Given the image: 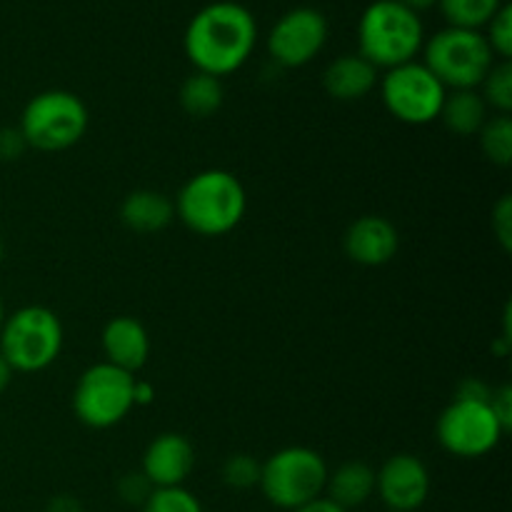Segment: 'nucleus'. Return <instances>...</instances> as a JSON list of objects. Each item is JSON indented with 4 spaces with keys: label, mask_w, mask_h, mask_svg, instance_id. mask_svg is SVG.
Returning <instances> with one entry per match:
<instances>
[{
    "label": "nucleus",
    "mask_w": 512,
    "mask_h": 512,
    "mask_svg": "<svg viewBox=\"0 0 512 512\" xmlns=\"http://www.w3.org/2000/svg\"><path fill=\"white\" fill-rule=\"evenodd\" d=\"M328 18L318 8L298 5L278 18L268 35V53L283 68H303L328 43Z\"/></svg>",
    "instance_id": "nucleus-11"
},
{
    "label": "nucleus",
    "mask_w": 512,
    "mask_h": 512,
    "mask_svg": "<svg viewBox=\"0 0 512 512\" xmlns=\"http://www.w3.org/2000/svg\"><path fill=\"white\" fill-rule=\"evenodd\" d=\"M143 512H203V505L185 488H155Z\"/></svg>",
    "instance_id": "nucleus-24"
},
{
    "label": "nucleus",
    "mask_w": 512,
    "mask_h": 512,
    "mask_svg": "<svg viewBox=\"0 0 512 512\" xmlns=\"http://www.w3.org/2000/svg\"><path fill=\"white\" fill-rule=\"evenodd\" d=\"M458 400H475V403H490L493 398V390H490L488 383H483L480 378H465L463 383L458 385V393H455Z\"/></svg>",
    "instance_id": "nucleus-31"
},
{
    "label": "nucleus",
    "mask_w": 512,
    "mask_h": 512,
    "mask_svg": "<svg viewBox=\"0 0 512 512\" xmlns=\"http://www.w3.org/2000/svg\"><path fill=\"white\" fill-rule=\"evenodd\" d=\"M45 512H83V505L73 495H58V498L50 500Z\"/></svg>",
    "instance_id": "nucleus-33"
},
{
    "label": "nucleus",
    "mask_w": 512,
    "mask_h": 512,
    "mask_svg": "<svg viewBox=\"0 0 512 512\" xmlns=\"http://www.w3.org/2000/svg\"><path fill=\"white\" fill-rule=\"evenodd\" d=\"M485 28H488L485 40H488V45H490V50H493L495 58L510 60V55H512V8L510 5L503 3V8L495 13V18L490 20Z\"/></svg>",
    "instance_id": "nucleus-26"
},
{
    "label": "nucleus",
    "mask_w": 512,
    "mask_h": 512,
    "mask_svg": "<svg viewBox=\"0 0 512 512\" xmlns=\"http://www.w3.org/2000/svg\"><path fill=\"white\" fill-rule=\"evenodd\" d=\"M483 88V100L488 108L498 110L500 115H510L512 110V65L510 60H500L490 68L485 80L480 83Z\"/></svg>",
    "instance_id": "nucleus-23"
},
{
    "label": "nucleus",
    "mask_w": 512,
    "mask_h": 512,
    "mask_svg": "<svg viewBox=\"0 0 512 512\" xmlns=\"http://www.w3.org/2000/svg\"><path fill=\"white\" fill-rule=\"evenodd\" d=\"M63 350V325L50 308L25 305L5 315L0 328V355L13 373H40L58 360Z\"/></svg>",
    "instance_id": "nucleus-4"
},
{
    "label": "nucleus",
    "mask_w": 512,
    "mask_h": 512,
    "mask_svg": "<svg viewBox=\"0 0 512 512\" xmlns=\"http://www.w3.org/2000/svg\"><path fill=\"white\" fill-rule=\"evenodd\" d=\"M425 45V28L418 13L398 0H375L358 23V55L375 68L410 63Z\"/></svg>",
    "instance_id": "nucleus-3"
},
{
    "label": "nucleus",
    "mask_w": 512,
    "mask_h": 512,
    "mask_svg": "<svg viewBox=\"0 0 512 512\" xmlns=\"http://www.w3.org/2000/svg\"><path fill=\"white\" fill-rule=\"evenodd\" d=\"M28 143H25L20 128H3L0 130V160H18L25 153Z\"/></svg>",
    "instance_id": "nucleus-29"
},
{
    "label": "nucleus",
    "mask_w": 512,
    "mask_h": 512,
    "mask_svg": "<svg viewBox=\"0 0 512 512\" xmlns=\"http://www.w3.org/2000/svg\"><path fill=\"white\" fill-rule=\"evenodd\" d=\"M153 490L155 488L150 485V480L140 470L138 473H125L118 483V495L125 505H140L143 508L145 500L153 495Z\"/></svg>",
    "instance_id": "nucleus-27"
},
{
    "label": "nucleus",
    "mask_w": 512,
    "mask_h": 512,
    "mask_svg": "<svg viewBox=\"0 0 512 512\" xmlns=\"http://www.w3.org/2000/svg\"><path fill=\"white\" fill-rule=\"evenodd\" d=\"M175 218V205L160 190H135L125 195L120 205V220L128 230L140 235H155L168 228Z\"/></svg>",
    "instance_id": "nucleus-17"
},
{
    "label": "nucleus",
    "mask_w": 512,
    "mask_h": 512,
    "mask_svg": "<svg viewBox=\"0 0 512 512\" xmlns=\"http://www.w3.org/2000/svg\"><path fill=\"white\" fill-rule=\"evenodd\" d=\"M378 68L370 65L363 55H338L323 73V88L330 98L340 103H353L370 95L378 85Z\"/></svg>",
    "instance_id": "nucleus-16"
},
{
    "label": "nucleus",
    "mask_w": 512,
    "mask_h": 512,
    "mask_svg": "<svg viewBox=\"0 0 512 512\" xmlns=\"http://www.w3.org/2000/svg\"><path fill=\"white\" fill-rule=\"evenodd\" d=\"M258 43V20L235 0H215L190 18L183 48L198 73L225 78L243 68Z\"/></svg>",
    "instance_id": "nucleus-1"
},
{
    "label": "nucleus",
    "mask_w": 512,
    "mask_h": 512,
    "mask_svg": "<svg viewBox=\"0 0 512 512\" xmlns=\"http://www.w3.org/2000/svg\"><path fill=\"white\" fill-rule=\"evenodd\" d=\"M490 408H493L495 418L500 420V425L505 428V433L512 428V388L503 385V388L493 390V398H490Z\"/></svg>",
    "instance_id": "nucleus-30"
},
{
    "label": "nucleus",
    "mask_w": 512,
    "mask_h": 512,
    "mask_svg": "<svg viewBox=\"0 0 512 512\" xmlns=\"http://www.w3.org/2000/svg\"><path fill=\"white\" fill-rule=\"evenodd\" d=\"M423 55L425 68L445 85V90H478L495 65L485 33L450 25L423 45Z\"/></svg>",
    "instance_id": "nucleus-5"
},
{
    "label": "nucleus",
    "mask_w": 512,
    "mask_h": 512,
    "mask_svg": "<svg viewBox=\"0 0 512 512\" xmlns=\"http://www.w3.org/2000/svg\"><path fill=\"white\" fill-rule=\"evenodd\" d=\"M493 233L500 240L505 253L512 250V200L510 195H503L498 205L493 208Z\"/></svg>",
    "instance_id": "nucleus-28"
},
{
    "label": "nucleus",
    "mask_w": 512,
    "mask_h": 512,
    "mask_svg": "<svg viewBox=\"0 0 512 512\" xmlns=\"http://www.w3.org/2000/svg\"><path fill=\"white\" fill-rule=\"evenodd\" d=\"M260 468L263 463L253 458V455H230L223 465V483L233 490H250L260 483Z\"/></svg>",
    "instance_id": "nucleus-25"
},
{
    "label": "nucleus",
    "mask_w": 512,
    "mask_h": 512,
    "mask_svg": "<svg viewBox=\"0 0 512 512\" xmlns=\"http://www.w3.org/2000/svg\"><path fill=\"white\" fill-rule=\"evenodd\" d=\"M488 110L478 90H448L438 120H443L450 133L470 138V135H478L485 120L490 118Z\"/></svg>",
    "instance_id": "nucleus-19"
},
{
    "label": "nucleus",
    "mask_w": 512,
    "mask_h": 512,
    "mask_svg": "<svg viewBox=\"0 0 512 512\" xmlns=\"http://www.w3.org/2000/svg\"><path fill=\"white\" fill-rule=\"evenodd\" d=\"M175 218L195 235L220 238L243 223L248 193L228 170H203L180 188L175 198Z\"/></svg>",
    "instance_id": "nucleus-2"
},
{
    "label": "nucleus",
    "mask_w": 512,
    "mask_h": 512,
    "mask_svg": "<svg viewBox=\"0 0 512 512\" xmlns=\"http://www.w3.org/2000/svg\"><path fill=\"white\" fill-rule=\"evenodd\" d=\"M375 493L393 512H415L430 495V473L420 458L410 453L393 455L375 470Z\"/></svg>",
    "instance_id": "nucleus-12"
},
{
    "label": "nucleus",
    "mask_w": 512,
    "mask_h": 512,
    "mask_svg": "<svg viewBox=\"0 0 512 512\" xmlns=\"http://www.w3.org/2000/svg\"><path fill=\"white\" fill-rule=\"evenodd\" d=\"M5 323V308H3V300H0V328H3Z\"/></svg>",
    "instance_id": "nucleus-37"
},
{
    "label": "nucleus",
    "mask_w": 512,
    "mask_h": 512,
    "mask_svg": "<svg viewBox=\"0 0 512 512\" xmlns=\"http://www.w3.org/2000/svg\"><path fill=\"white\" fill-rule=\"evenodd\" d=\"M135 378L110 363H98L80 375L73 390V410L83 425L108 430L128 418L133 405Z\"/></svg>",
    "instance_id": "nucleus-8"
},
{
    "label": "nucleus",
    "mask_w": 512,
    "mask_h": 512,
    "mask_svg": "<svg viewBox=\"0 0 512 512\" xmlns=\"http://www.w3.org/2000/svg\"><path fill=\"white\" fill-rule=\"evenodd\" d=\"M438 5L450 28L483 30L503 8V0H438Z\"/></svg>",
    "instance_id": "nucleus-21"
},
{
    "label": "nucleus",
    "mask_w": 512,
    "mask_h": 512,
    "mask_svg": "<svg viewBox=\"0 0 512 512\" xmlns=\"http://www.w3.org/2000/svg\"><path fill=\"white\" fill-rule=\"evenodd\" d=\"M325 493H328V500H333L343 510L360 508L375 493V470L363 460L343 463L333 475H328Z\"/></svg>",
    "instance_id": "nucleus-18"
},
{
    "label": "nucleus",
    "mask_w": 512,
    "mask_h": 512,
    "mask_svg": "<svg viewBox=\"0 0 512 512\" xmlns=\"http://www.w3.org/2000/svg\"><path fill=\"white\" fill-rule=\"evenodd\" d=\"M195 468V448L185 435L163 433L145 448L140 473L153 488H183Z\"/></svg>",
    "instance_id": "nucleus-13"
},
{
    "label": "nucleus",
    "mask_w": 512,
    "mask_h": 512,
    "mask_svg": "<svg viewBox=\"0 0 512 512\" xmlns=\"http://www.w3.org/2000/svg\"><path fill=\"white\" fill-rule=\"evenodd\" d=\"M388 512H393V510H388Z\"/></svg>",
    "instance_id": "nucleus-39"
},
{
    "label": "nucleus",
    "mask_w": 512,
    "mask_h": 512,
    "mask_svg": "<svg viewBox=\"0 0 512 512\" xmlns=\"http://www.w3.org/2000/svg\"><path fill=\"white\" fill-rule=\"evenodd\" d=\"M398 228L383 215H363L348 225L343 235V250L353 263L365 268H380L398 255Z\"/></svg>",
    "instance_id": "nucleus-14"
},
{
    "label": "nucleus",
    "mask_w": 512,
    "mask_h": 512,
    "mask_svg": "<svg viewBox=\"0 0 512 512\" xmlns=\"http://www.w3.org/2000/svg\"><path fill=\"white\" fill-rule=\"evenodd\" d=\"M505 428L490 403L455 398L438 418V440L455 458H485L503 440Z\"/></svg>",
    "instance_id": "nucleus-10"
},
{
    "label": "nucleus",
    "mask_w": 512,
    "mask_h": 512,
    "mask_svg": "<svg viewBox=\"0 0 512 512\" xmlns=\"http://www.w3.org/2000/svg\"><path fill=\"white\" fill-rule=\"evenodd\" d=\"M480 148H483L485 158L493 165L508 168L512 163V120L510 115H495V118L485 120L480 128Z\"/></svg>",
    "instance_id": "nucleus-22"
},
{
    "label": "nucleus",
    "mask_w": 512,
    "mask_h": 512,
    "mask_svg": "<svg viewBox=\"0 0 512 512\" xmlns=\"http://www.w3.org/2000/svg\"><path fill=\"white\" fill-rule=\"evenodd\" d=\"M13 375H15L13 368H10V365L5 363L3 355H0V395L10 388V383H13Z\"/></svg>",
    "instance_id": "nucleus-35"
},
{
    "label": "nucleus",
    "mask_w": 512,
    "mask_h": 512,
    "mask_svg": "<svg viewBox=\"0 0 512 512\" xmlns=\"http://www.w3.org/2000/svg\"><path fill=\"white\" fill-rule=\"evenodd\" d=\"M0 263H3V243H0Z\"/></svg>",
    "instance_id": "nucleus-38"
},
{
    "label": "nucleus",
    "mask_w": 512,
    "mask_h": 512,
    "mask_svg": "<svg viewBox=\"0 0 512 512\" xmlns=\"http://www.w3.org/2000/svg\"><path fill=\"white\" fill-rule=\"evenodd\" d=\"M328 463L313 448H283L270 455L260 468L258 488L280 510H298L320 498L328 483Z\"/></svg>",
    "instance_id": "nucleus-7"
},
{
    "label": "nucleus",
    "mask_w": 512,
    "mask_h": 512,
    "mask_svg": "<svg viewBox=\"0 0 512 512\" xmlns=\"http://www.w3.org/2000/svg\"><path fill=\"white\" fill-rule=\"evenodd\" d=\"M105 363L135 375L150 358V335L140 320L130 315L113 318L103 328Z\"/></svg>",
    "instance_id": "nucleus-15"
},
{
    "label": "nucleus",
    "mask_w": 512,
    "mask_h": 512,
    "mask_svg": "<svg viewBox=\"0 0 512 512\" xmlns=\"http://www.w3.org/2000/svg\"><path fill=\"white\" fill-rule=\"evenodd\" d=\"M88 123V108L78 95L70 90H45L28 100L18 128L28 148L60 153L80 143Z\"/></svg>",
    "instance_id": "nucleus-6"
},
{
    "label": "nucleus",
    "mask_w": 512,
    "mask_h": 512,
    "mask_svg": "<svg viewBox=\"0 0 512 512\" xmlns=\"http://www.w3.org/2000/svg\"><path fill=\"white\" fill-rule=\"evenodd\" d=\"M398 3H403L405 8H410L413 13H423V10H430L433 5H438V0H398Z\"/></svg>",
    "instance_id": "nucleus-36"
},
{
    "label": "nucleus",
    "mask_w": 512,
    "mask_h": 512,
    "mask_svg": "<svg viewBox=\"0 0 512 512\" xmlns=\"http://www.w3.org/2000/svg\"><path fill=\"white\" fill-rule=\"evenodd\" d=\"M380 83V98L388 113L405 125H428L440 118V108L448 95L445 85L425 68V63L410 60L398 68L385 70Z\"/></svg>",
    "instance_id": "nucleus-9"
},
{
    "label": "nucleus",
    "mask_w": 512,
    "mask_h": 512,
    "mask_svg": "<svg viewBox=\"0 0 512 512\" xmlns=\"http://www.w3.org/2000/svg\"><path fill=\"white\" fill-rule=\"evenodd\" d=\"M225 90L220 78H213L208 73H198L195 70L185 83L180 85V108L190 115V118H210L223 108Z\"/></svg>",
    "instance_id": "nucleus-20"
},
{
    "label": "nucleus",
    "mask_w": 512,
    "mask_h": 512,
    "mask_svg": "<svg viewBox=\"0 0 512 512\" xmlns=\"http://www.w3.org/2000/svg\"><path fill=\"white\" fill-rule=\"evenodd\" d=\"M155 400V388L148 380H135L133 383V405L135 408H148Z\"/></svg>",
    "instance_id": "nucleus-32"
},
{
    "label": "nucleus",
    "mask_w": 512,
    "mask_h": 512,
    "mask_svg": "<svg viewBox=\"0 0 512 512\" xmlns=\"http://www.w3.org/2000/svg\"><path fill=\"white\" fill-rule=\"evenodd\" d=\"M293 512H348V510H343L340 505H335L333 500H328V498H315V500H310V503H305L303 508H298Z\"/></svg>",
    "instance_id": "nucleus-34"
}]
</instances>
